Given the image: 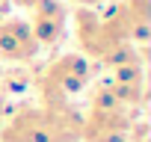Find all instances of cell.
Segmentation results:
<instances>
[{"instance_id": "cell-8", "label": "cell", "mask_w": 151, "mask_h": 142, "mask_svg": "<svg viewBox=\"0 0 151 142\" xmlns=\"http://www.w3.org/2000/svg\"><path fill=\"white\" fill-rule=\"evenodd\" d=\"M0 142H47V127L39 104L15 110L9 121L0 127Z\"/></svg>"}, {"instance_id": "cell-11", "label": "cell", "mask_w": 151, "mask_h": 142, "mask_svg": "<svg viewBox=\"0 0 151 142\" xmlns=\"http://www.w3.org/2000/svg\"><path fill=\"white\" fill-rule=\"evenodd\" d=\"M33 0H9V6H21V9H30Z\"/></svg>"}, {"instance_id": "cell-4", "label": "cell", "mask_w": 151, "mask_h": 142, "mask_svg": "<svg viewBox=\"0 0 151 142\" xmlns=\"http://www.w3.org/2000/svg\"><path fill=\"white\" fill-rule=\"evenodd\" d=\"M27 24L39 42V47H53L65 39L68 30V6L65 0H33L27 9Z\"/></svg>"}, {"instance_id": "cell-2", "label": "cell", "mask_w": 151, "mask_h": 142, "mask_svg": "<svg viewBox=\"0 0 151 142\" xmlns=\"http://www.w3.org/2000/svg\"><path fill=\"white\" fill-rule=\"evenodd\" d=\"M92 83V62L86 56L62 53L50 59L36 77V95L39 101H62V98H77Z\"/></svg>"}, {"instance_id": "cell-9", "label": "cell", "mask_w": 151, "mask_h": 142, "mask_svg": "<svg viewBox=\"0 0 151 142\" xmlns=\"http://www.w3.org/2000/svg\"><path fill=\"white\" fill-rule=\"evenodd\" d=\"M68 3H74V6H86V9H98L101 3H107V0H68Z\"/></svg>"}, {"instance_id": "cell-7", "label": "cell", "mask_w": 151, "mask_h": 142, "mask_svg": "<svg viewBox=\"0 0 151 142\" xmlns=\"http://www.w3.org/2000/svg\"><path fill=\"white\" fill-rule=\"evenodd\" d=\"M119 30L133 47H145L151 36V0H116L107 6Z\"/></svg>"}, {"instance_id": "cell-5", "label": "cell", "mask_w": 151, "mask_h": 142, "mask_svg": "<svg viewBox=\"0 0 151 142\" xmlns=\"http://www.w3.org/2000/svg\"><path fill=\"white\" fill-rule=\"evenodd\" d=\"M39 110L45 115L47 142H80L83 130V107L74 98L62 101H39Z\"/></svg>"}, {"instance_id": "cell-3", "label": "cell", "mask_w": 151, "mask_h": 142, "mask_svg": "<svg viewBox=\"0 0 151 142\" xmlns=\"http://www.w3.org/2000/svg\"><path fill=\"white\" fill-rule=\"evenodd\" d=\"M107 86L113 89V95L133 115L145 107V98H148V89H145V47H139L133 56H127V59H122L119 65L110 68Z\"/></svg>"}, {"instance_id": "cell-1", "label": "cell", "mask_w": 151, "mask_h": 142, "mask_svg": "<svg viewBox=\"0 0 151 142\" xmlns=\"http://www.w3.org/2000/svg\"><path fill=\"white\" fill-rule=\"evenodd\" d=\"M133 113L113 95L107 80H101L89 92V104L83 110L80 142H130Z\"/></svg>"}, {"instance_id": "cell-10", "label": "cell", "mask_w": 151, "mask_h": 142, "mask_svg": "<svg viewBox=\"0 0 151 142\" xmlns=\"http://www.w3.org/2000/svg\"><path fill=\"white\" fill-rule=\"evenodd\" d=\"M9 9H12V6H9V0H0V21L9 15Z\"/></svg>"}, {"instance_id": "cell-6", "label": "cell", "mask_w": 151, "mask_h": 142, "mask_svg": "<svg viewBox=\"0 0 151 142\" xmlns=\"http://www.w3.org/2000/svg\"><path fill=\"white\" fill-rule=\"evenodd\" d=\"M39 42L27 24V18L18 15H6L0 21V59L3 62H15V65H27L39 56Z\"/></svg>"}, {"instance_id": "cell-12", "label": "cell", "mask_w": 151, "mask_h": 142, "mask_svg": "<svg viewBox=\"0 0 151 142\" xmlns=\"http://www.w3.org/2000/svg\"><path fill=\"white\" fill-rule=\"evenodd\" d=\"M0 80H3V77H0Z\"/></svg>"}]
</instances>
